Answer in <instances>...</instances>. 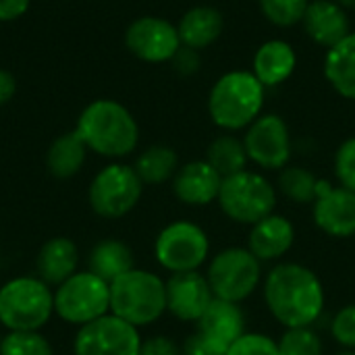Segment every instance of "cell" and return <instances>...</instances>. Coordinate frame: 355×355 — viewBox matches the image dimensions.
I'll use <instances>...</instances> for the list:
<instances>
[{
    "mask_svg": "<svg viewBox=\"0 0 355 355\" xmlns=\"http://www.w3.org/2000/svg\"><path fill=\"white\" fill-rule=\"evenodd\" d=\"M264 302L272 318L285 329L312 327L324 308V287L308 266L283 262L266 275Z\"/></svg>",
    "mask_w": 355,
    "mask_h": 355,
    "instance_id": "obj_1",
    "label": "cell"
},
{
    "mask_svg": "<svg viewBox=\"0 0 355 355\" xmlns=\"http://www.w3.org/2000/svg\"><path fill=\"white\" fill-rule=\"evenodd\" d=\"M75 131L87 150L106 158L129 156L139 141V127L133 114L121 102L108 98L89 102L81 110Z\"/></svg>",
    "mask_w": 355,
    "mask_h": 355,
    "instance_id": "obj_2",
    "label": "cell"
},
{
    "mask_svg": "<svg viewBox=\"0 0 355 355\" xmlns=\"http://www.w3.org/2000/svg\"><path fill=\"white\" fill-rule=\"evenodd\" d=\"M264 85L252 71L223 75L208 98V112L216 127L227 131L248 129L262 112Z\"/></svg>",
    "mask_w": 355,
    "mask_h": 355,
    "instance_id": "obj_3",
    "label": "cell"
},
{
    "mask_svg": "<svg viewBox=\"0 0 355 355\" xmlns=\"http://www.w3.org/2000/svg\"><path fill=\"white\" fill-rule=\"evenodd\" d=\"M166 312V283L148 270L133 268L110 283V314L135 329L156 322Z\"/></svg>",
    "mask_w": 355,
    "mask_h": 355,
    "instance_id": "obj_4",
    "label": "cell"
},
{
    "mask_svg": "<svg viewBox=\"0 0 355 355\" xmlns=\"http://www.w3.org/2000/svg\"><path fill=\"white\" fill-rule=\"evenodd\" d=\"M54 314V293L37 277H17L0 287V324L8 331H40Z\"/></svg>",
    "mask_w": 355,
    "mask_h": 355,
    "instance_id": "obj_5",
    "label": "cell"
},
{
    "mask_svg": "<svg viewBox=\"0 0 355 355\" xmlns=\"http://www.w3.org/2000/svg\"><path fill=\"white\" fill-rule=\"evenodd\" d=\"M216 202L227 218L252 227L275 212L277 189L264 175L245 168L223 179Z\"/></svg>",
    "mask_w": 355,
    "mask_h": 355,
    "instance_id": "obj_6",
    "label": "cell"
},
{
    "mask_svg": "<svg viewBox=\"0 0 355 355\" xmlns=\"http://www.w3.org/2000/svg\"><path fill=\"white\" fill-rule=\"evenodd\" d=\"M260 264L262 262L248 248H227L218 252L206 270V279L214 297L233 304L248 300L262 279Z\"/></svg>",
    "mask_w": 355,
    "mask_h": 355,
    "instance_id": "obj_7",
    "label": "cell"
},
{
    "mask_svg": "<svg viewBox=\"0 0 355 355\" xmlns=\"http://www.w3.org/2000/svg\"><path fill=\"white\" fill-rule=\"evenodd\" d=\"M54 314L69 324H89L110 314V285L94 272H75L54 291Z\"/></svg>",
    "mask_w": 355,
    "mask_h": 355,
    "instance_id": "obj_8",
    "label": "cell"
},
{
    "mask_svg": "<svg viewBox=\"0 0 355 355\" xmlns=\"http://www.w3.org/2000/svg\"><path fill=\"white\" fill-rule=\"evenodd\" d=\"M210 254L208 233L191 220H175L166 225L154 243L158 264L168 272L200 270Z\"/></svg>",
    "mask_w": 355,
    "mask_h": 355,
    "instance_id": "obj_9",
    "label": "cell"
},
{
    "mask_svg": "<svg viewBox=\"0 0 355 355\" xmlns=\"http://www.w3.org/2000/svg\"><path fill=\"white\" fill-rule=\"evenodd\" d=\"M144 193V183L133 166L112 162L104 166L89 185V206L102 218H121L129 214Z\"/></svg>",
    "mask_w": 355,
    "mask_h": 355,
    "instance_id": "obj_10",
    "label": "cell"
},
{
    "mask_svg": "<svg viewBox=\"0 0 355 355\" xmlns=\"http://www.w3.org/2000/svg\"><path fill=\"white\" fill-rule=\"evenodd\" d=\"M139 329L114 314L79 327L73 343L75 355H139Z\"/></svg>",
    "mask_w": 355,
    "mask_h": 355,
    "instance_id": "obj_11",
    "label": "cell"
},
{
    "mask_svg": "<svg viewBox=\"0 0 355 355\" xmlns=\"http://www.w3.org/2000/svg\"><path fill=\"white\" fill-rule=\"evenodd\" d=\"M243 146L248 158L266 171H283L289 166L291 158V137L289 127L279 114L258 116L245 131Z\"/></svg>",
    "mask_w": 355,
    "mask_h": 355,
    "instance_id": "obj_12",
    "label": "cell"
},
{
    "mask_svg": "<svg viewBox=\"0 0 355 355\" xmlns=\"http://www.w3.org/2000/svg\"><path fill=\"white\" fill-rule=\"evenodd\" d=\"M127 50L144 62L173 60L181 48L177 27L160 17H139L125 31Z\"/></svg>",
    "mask_w": 355,
    "mask_h": 355,
    "instance_id": "obj_13",
    "label": "cell"
},
{
    "mask_svg": "<svg viewBox=\"0 0 355 355\" xmlns=\"http://www.w3.org/2000/svg\"><path fill=\"white\" fill-rule=\"evenodd\" d=\"M312 218L314 225L331 237H352L355 235V193L341 185L333 187L329 181H318Z\"/></svg>",
    "mask_w": 355,
    "mask_h": 355,
    "instance_id": "obj_14",
    "label": "cell"
},
{
    "mask_svg": "<svg viewBox=\"0 0 355 355\" xmlns=\"http://www.w3.org/2000/svg\"><path fill=\"white\" fill-rule=\"evenodd\" d=\"M212 300L214 293L200 270L175 272L166 281V312L183 322H198Z\"/></svg>",
    "mask_w": 355,
    "mask_h": 355,
    "instance_id": "obj_15",
    "label": "cell"
},
{
    "mask_svg": "<svg viewBox=\"0 0 355 355\" xmlns=\"http://www.w3.org/2000/svg\"><path fill=\"white\" fill-rule=\"evenodd\" d=\"M196 333L220 355H227L231 345L245 335V316L239 304L212 300L208 310L196 322Z\"/></svg>",
    "mask_w": 355,
    "mask_h": 355,
    "instance_id": "obj_16",
    "label": "cell"
},
{
    "mask_svg": "<svg viewBox=\"0 0 355 355\" xmlns=\"http://www.w3.org/2000/svg\"><path fill=\"white\" fill-rule=\"evenodd\" d=\"M220 185L223 177L206 160L187 162L173 177V193L187 206H206L216 202Z\"/></svg>",
    "mask_w": 355,
    "mask_h": 355,
    "instance_id": "obj_17",
    "label": "cell"
},
{
    "mask_svg": "<svg viewBox=\"0 0 355 355\" xmlns=\"http://www.w3.org/2000/svg\"><path fill=\"white\" fill-rule=\"evenodd\" d=\"M295 241L293 223L283 214H268L266 218L252 225L248 235V250L260 262H275L281 260Z\"/></svg>",
    "mask_w": 355,
    "mask_h": 355,
    "instance_id": "obj_18",
    "label": "cell"
},
{
    "mask_svg": "<svg viewBox=\"0 0 355 355\" xmlns=\"http://www.w3.org/2000/svg\"><path fill=\"white\" fill-rule=\"evenodd\" d=\"M302 23L308 37L314 44L324 46L327 50L352 33L345 8L339 6L335 0H312Z\"/></svg>",
    "mask_w": 355,
    "mask_h": 355,
    "instance_id": "obj_19",
    "label": "cell"
},
{
    "mask_svg": "<svg viewBox=\"0 0 355 355\" xmlns=\"http://www.w3.org/2000/svg\"><path fill=\"white\" fill-rule=\"evenodd\" d=\"M35 266L37 279H42L48 287H58L75 272H79V250L69 237H54L42 245Z\"/></svg>",
    "mask_w": 355,
    "mask_h": 355,
    "instance_id": "obj_20",
    "label": "cell"
},
{
    "mask_svg": "<svg viewBox=\"0 0 355 355\" xmlns=\"http://www.w3.org/2000/svg\"><path fill=\"white\" fill-rule=\"evenodd\" d=\"M297 56L289 42L285 40H268L254 54V75L260 79L264 87H272L283 83L295 71Z\"/></svg>",
    "mask_w": 355,
    "mask_h": 355,
    "instance_id": "obj_21",
    "label": "cell"
},
{
    "mask_svg": "<svg viewBox=\"0 0 355 355\" xmlns=\"http://www.w3.org/2000/svg\"><path fill=\"white\" fill-rule=\"evenodd\" d=\"M223 29H225V19L220 10L214 6H193L181 17L177 25L181 46L193 50H202L214 44L220 37Z\"/></svg>",
    "mask_w": 355,
    "mask_h": 355,
    "instance_id": "obj_22",
    "label": "cell"
},
{
    "mask_svg": "<svg viewBox=\"0 0 355 355\" xmlns=\"http://www.w3.org/2000/svg\"><path fill=\"white\" fill-rule=\"evenodd\" d=\"M324 77L339 96L355 100V31L327 50Z\"/></svg>",
    "mask_w": 355,
    "mask_h": 355,
    "instance_id": "obj_23",
    "label": "cell"
},
{
    "mask_svg": "<svg viewBox=\"0 0 355 355\" xmlns=\"http://www.w3.org/2000/svg\"><path fill=\"white\" fill-rule=\"evenodd\" d=\"M87 152L89 150L83 144V139L77 135V131L62 133L50 144V148L46 152V166H48L52 177L71 179L85 164Z\"/></svg>",
    "mask_w": 355,
    "mask_h": 355,
    "instance_id": "obj_24",
    "label": "cell"
},
{
    "mask_svg": "<svg viewBox=\"0 0 355 355\" xmlns=\"http://www.w3.org/2000/svg\"><path fill=\"white\" fill-rule=\"evenodd\" d=\"M87 266H89V272H94L96 277H100L102 281L110 285L112 281H116L119 277L135 268L133 252L127 243L119 239H104L98 245H94V250L89 252Z\"/></svg>",
    "mask_w": 355,
    "mask_h": 355,
    "instance_id": "obj_25",
    "label": "cell"
},
{
    "mask_svg": "<svg viewBox=\"0 0 355 355\" xmlns=\"http://www.w3.org/2000/svg\"><path fill=\"white\" fill-rule=\"evenodd\" d=\"M133 168L144 185H160L179 171V156L168 146H150L137 156Z\"/></svg>",
    "mask_w": 355,
    "mask_h": 355,
    "instance_id": "obj_26",
    "label": "cell"
},
{
    "mask_svg": "<svg viewBox=\"0 0 355 355\" xmlns=\"http://www.w3.org/2000/svg\"><path fill=\"white\" fill-rule=\"evenodd\" d=\"M248 152L243 146V139L235 135H220L216 137L206 152V162L225 179L235 173L245 171L248 166Z\"/></svg>",
    "mask_w": 355,
    "mask_h": 355,
    "instance_id": "obj_27",
    "label": "cell"
},
{
    "mask_svg": "<svg viewBox=\"0 0 355 355\" xmlns=\"http://www.w3.org/2000/svg\"><path fill=\"white\" fill-rule=\"evenodd\" d=\"M318 181L312 171L302 166H285L279 175V189L285 198L297 204H314L318 193Z\"/></svg>",
    "mask_w": 355,
    "mask_h": 355,
    "instance_id": "obj_28",
    "label": "cell"
},
{
    "mask_svg": "<svg viewBox=\"0 0 355 355\" xmlns=\"http://www.w3.org/2000/svg\"><path fill=\"white\" fill-rule=\"evenodd\" d=\"M0 355H52V345L40 331H10L2 337Z\"/></svg>",
    "mask_w": 355,
    "mask_h": 355,
    "instance_id": "obj_29",
    "label": "cell"
},
{
    "mask_svg": "<svg viewBox=\"0 0 355 355\" xmlns=\"http://www.w3.org/2000/svg\"><path fill=\"white\" fill-rule=\"evenodd\" d=\"M279 355H322V341L312 327L287 329L277 341Z\"/></svg>",
    "mask_w": 355,
    "mask_h": 355,
    "instance_id": "obj_30",
    "label": "cell"
},
{
    "mask_svg": "<svg viewBox=\"0 0 355 355\" xmlns=\"http://www.w3.org/2000/svg\"><path fill=\"white\" fill-rule=\"evenodd\" d=\"M308 4L310 0H260L264 17L279 27H291L295 23H302Z\"/></svg>",
    "mask_w": 355,
    "mask_h": 355,
    "instance_id": "obj_31",
    "label": "cell"
},
{
    "mask_svg": "<svg viewBox=\"0 0 355 355\" xmlns=\"http://www.w3.org/2000/svg\"><path fill=\"white\" fill-rule=\"evenodd\" d=\"M335 175L339 185L355 193V137L345 139L335 154Z\"/></svg>",
    "mask_w": 355,
    "mask_h": 355,
    "instance_id": "obj_32",
    "label": "cell"
},
{
    "mask_svg": "<svg viewBox=\"0 0 355 355\" xmlns=\"http://www.w3.org/2000/svg\"><path fill=\"white\" fill-rule=\"evenodd\" d=\"M227 355H279L277 341L262 333H245L231 345Z\"/></svg>",
    "mask_w": 355,
    "mask_h": 355,
    "instance_id": "obj_33",
    "label": "cell"
},
{
    "mask_svg": "<svg viewBox=\"0 0 355 355\" xmlns=\"http://www.w3.org/2000/svg\"><path fill=\"white\" fill-rule=\"evenodd\" d=\"M331 335L339 345L355 349V304H349L337 312L331 322Z\"/></svg>",
    "mask_w": 355,
    "mask_h": 355,
    "instance_id": "obj_34",
    "label": "cell"
},
{
    "mask_svg": "<svg viewBox=\"0 0 355 355\" xmlns=\"http://www.w3.org/2000/svg\"><path fill=\"white\" fill-rule=\"evenodd\" d=\"M139 355H183V349L171 337L156 335V337L141 341Z\"/></svg>",
    "mask_w": 355,
    "mask_h": 355,
    "instance_id": "obj_35",
    "label": "cell"
},
{
    "mask_svg": "<svg viewBox=\"0 0 355 355\" xmlns=\"http://www.w3.org/2000/svg\"><path fill=\"white\" fill-rule=\"evenodd\" d=\"M173 67L181 73V75H193L200 69V54L193 48L181 46L177 50V54L173 56Z\"/></svg>",
    "mask_w": 355,
    "mask_h": 355,
    "instance_id": "obj_36",
    "label": "cell"
},
{
    "mask_svg": "<svg viewBox=\"0 0 355 355\" xmlns=\"http://www.w3.org/2000/svg\"><path fill=\"white\" fill-rule=\"evenodd\" d=\"M31 0H0V21H17L29 8Z\"/></svg>",
    "mask_w": 355,
    "mask_h": 355,
    "instance_id": "obj_37",
    "label": "cell"
},
{
    "mask_svg": "<svg viewBox=\"0 0 355 355\" xmlns=\"http://www.w3.org/2000/svg\"><path fill=\"white\" fill-rule=\"evenodd\" d=\"M181 349H183V355H220L218 352H214L198 333L189 335Z\"/></svg>",
    "mask_w": 355,
    "mask_h": 355,
    "instance_id": "obj_38",
    "label": "cell"
},
{
    "mask_svg": "<svg viewBox=\"0 0 355 355\" xmlns=\"http://www.w3.org/2000/svg\"><path fill=\"white\" fill-rule=\"evenodd\" d=\"M17 92V81L12 77V73L0 69V106H4L6 102H10V98Z\"/></svg>",
    "mask_w": 355,
    "mask_h": 355,
    "instance_id": "obj_39",
    "label": "cell"
},
{
    "mask_svg": "<svg viewBox=\"0 0 355 355\" xmlns=\"http://www.w3.org/2000/svg\"><path fill=\"white\" fill-rule=\"evenodd\" d=\"M335 2L343 8H355V0H335Z\"/></svg>",
    "mask_w": 355,
    "mask_h": 355,
    "instance_id": "obj_40",
    "label": "cell"
},
{
    "mask_svg": "<svg viewBox=\"0 0 355 355\" xmlns=\"http://www.w3.org/2000/svg\"><path fill=\"white\" fill-rule=\"evenodd\" d=\"M337 355H355V352H349V349H347V352H341V354Z\"/></svg>",
    "mask_w": 355,
    "mask_h": 355,
    "instance_id": "obj_41",
    "label": "cell"
},
{
    "mask_svg": "<svg viewBox=\"0 0 355 355\" xmlns=\"http://www.w3.org/2000/svg\"><path fill=\"white\" fill-rule=\"evenodd\" d=\"M0 343H2V335H0Z\"/></svg>",
    "mask_w": 355,
    "mask_h": 355,
    "instance_id": "obj_42",
    "label": "cell"
}]
</instances>
